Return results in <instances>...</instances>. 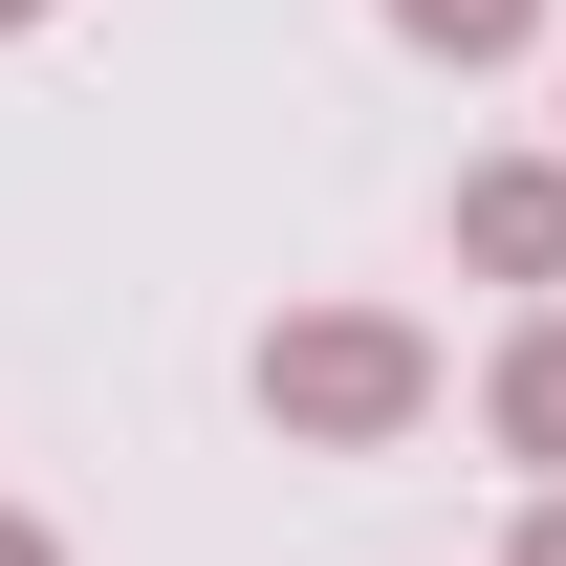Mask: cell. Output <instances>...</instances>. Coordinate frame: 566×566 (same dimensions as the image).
<instances>
[{
  "instance_id": "3957f363",
  "label": "cell",
  "mask_w": 566,
  "mask_h": 566,
  "mask_svg": "<svg viewBox=\"0 0 566 566\" xmlns=\"http://www.w3.org/2000/svg\"><path fill=\"white\" fill-rule=\"evenodd\" d=\"M480 436L523 458V480H566V283H545V305L480 349Z\"/></svg>"
},
{
  "instance_id": "52a82bcc",
  "label": "cell",
  "mask_w": 566,
  "mask_h": 566,
  "mask_svg": "<svg viewBox=\"0 0 566 566\" xmlns=\"http://www.w3.org/2000/svg\"><path fill=\"white\" fill-rule=\"evenodd\" d=\"M22 22H66V0H0V44H22Z\"/></svg>"
},
{
  "instance_id": "8992f818",
  "label": "cell",
  "mask_w": 566,
  "mask_h": 566,
  "mask_svg": "<svg viewBox=\"0 0 566 566\" xmlns=\"http://www.w3.org/2000/svg\"><path fill=\"white\" fill-rule=\"evenodd\" d=\"M0 566H66V523H44V501H0Z\"/></svg>"
},
{
  "instance_id": "7a4b0ae2",
  "label": "cell",
  "mask_w": 566,
  "mask_h": 566,
  "mask_svg": "<svg viewBox=\"0 0 566 566\" xmlns=\"http://www.w3.org/2000/svg\"><path fill=\"white\" fill-rule=\"evenodd\" d=\"M458 262L545 305L566 283V153H480V175H458Z\"/></svg>"
},
{
  "instance_id": "6da1fadb",
  "label": "cell",
  "mask_w": 566,
  "mask_h": 566,
  "mask_svg": "<svg viewBox=\"0 0 566 566\" xmlns=\"http://www.w3.org/2000/svg\"><path fill=\"white\" fill-rule=\"evenodd\" d=\"M240 392H262V436H283V458H415L458 370H436V327H415V305H283L262 349H240Z\"/></svg>"
},
{
  "instance_id": "5b68a950",
  "label": "cell",
  "mask_w": 566,
  "mask_h": 566,
  "mask_svg": "<svg viewBox=\"0 0 566 566\" xmlns=\"http://www.w3.org/2000/svg\"><path fill=\"white\" fill-rule=\"evenodd\" d=\"M501 566H566V480H523V523H501Z\"/></svg>"
},
{
  "instance_id": "277c9868",
  "label": "cell",
  "mask_w": 566,
  "mask_h": 566,
  "mask_svg": "<svg viewBox=\"0 0 566 566\" xmlns=\"http://www.w3.org/2000/svg\"><path fill=\"white\" fill-rule=\"evenodd\" d=\"M370 22H392L415 66H523V44H545V0H370Z\"/></svg>"
}]
</instances>
